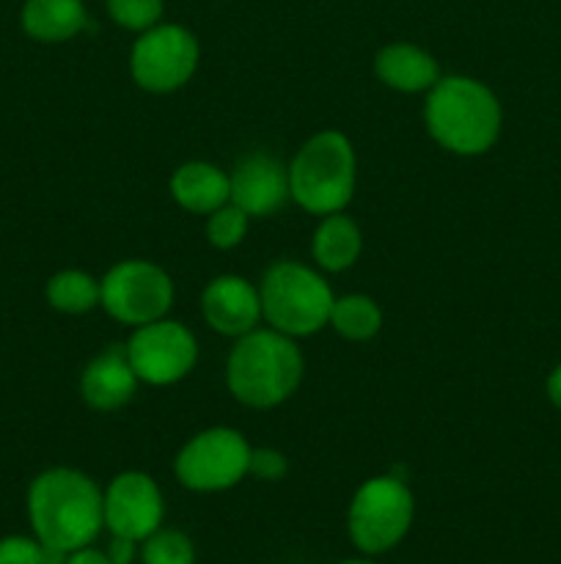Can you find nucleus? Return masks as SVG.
Masks as SVG:
<instances>
[{"label":"nucleus","mask_w":561,"mask_h":564,"mask_svg":"<svg viewBox=\"0 0 561 564\" xmlns=\"http://www.w3.org/2000/svg\"><path fill=\"white\" fill-rule=\"evenodd\" d=\"M28 518L38 543L72 554L105 529V494L88 474L50 468L28 488Z\"/></svg>","instance_id":"f257e3e1"},{"label":"nucleus","mask_w":561,"mask_h":564,"mask_svg":"<svg viewBox=\"0 0 561 564\" xmlns=\"http://www.w3.org/2000/svg\"><path fill=\"white\" fill-rule=\"evenodd\" d=\"M302 380L300 347L275 328L240 336L226 364L229 391L248 408H275L289 400Z\"/></svg>","instance_id":"f03ea898"},{"label":"nucleus","mask_w":561,"mask_h":564,"mask_svg":"<svg viewBox=\"0 0 561 564\" xmlns=\"http://www.w3.org/2000/svg\"><path fill=\"white\" fill-rule=\"evenodd\" d=\"M424 119L440 147L471 158L487 152L498 138L501 105L495 94L473 77H440L429 88Z\"/></svg>","instance_id":"7ed1b4c3"},{"label":"nucleus","mask_w":561,"mask_h":564,"mask_svg":"<svg viewBox=\"0 0 561 564\" xmlns=\"http://www.w3.org/2000/svg\"><path fill=\"white\" fill-rule=\"evenodd\" d=\"M355 193V149L339 130L317 132L289 165V196L311 215H333Z\"/></svg>","instance_id":"20e7f679"},{"label":"nucleus","mask_w":561,"mask_h":564,"mask_svg":"<svg viewBox=\"0 0 561 564\" xmlns=\"http://www.w3.org/2000/svg\"><path fill=\"white\" fill-rule=\"evenodd\" d=\"M258 297H262V317L267 319L270 328L292 339L324 328L336 301L322 275L292 259L270 264L258 286Z\"/></svg>","instance_id":"39448f33"},{"label":"nucleus","mask_w":561,"mask_h":564,"mask_svg":"<svg viewBox=\"0 0 561 564\" xmlns=\"http://www.w3.org/2000/svg\"><path fill=\"white\" fill-rule=\"evenodd\" d=\"M416 516V501L405 479L374 477L355 490L346 512V532L361 554L377 556L407 538Z\"/></svg>","instance_id":"423d86ee"},{"label":"nucleus","mask_w":561,"mask_h":564,"mask_svg":"<svg viewBox=\"0 0 561 564\" xmlns=\"http://www.w3.org/2000/svg\"><path fill=\"white\" fill-rule=\"evenodd\" d=\"M99 286H102L99 306H105V312L113 319L135 325V328L163 319L174 303L170 275L157 264L143 262V259L119 262L105 273Z\"/></svg>","instance_id":"0eeeda50"},{"label":"nucleus","mask_w":561,"mask_h":564,"mask_svg":"<svg viewBox=\"0 0 561 564\" xmlns=\"http://www.w3.org/2000/svg\"><path fill=\"white\" fill-rule=\"evenodd\" d=\"M176 479L196 494L234 488L251 468V446L231 427H209L187 441L176 457Z\"/></svg>","instance_id":"6e6552de"},{"label":"nucleus","mask_w":561,"mask_h":564,"mask_svg":"<svg viewBox=\"0 0 561 564\" xmlns=\"http://www.w3.org/2000/svg\"><path fill=\"white\" fill-rule=\"evenodd\" d=\"M198 66V42L182 25H154L132 44L130 69L141 88L168 94L185 86Z\"/></svg>","instance_id":"1a4fd4ad"},{"label":"nucleus","mask_w":561,"mask_h":564,"mask_svg":"<svg viewBox=\"0 0 561 564\" xmlns=\"http://www.w3.org/2000/svg\"><path fill=\"white\" fill-rule=\"evenodd\" d=\"M127 358L138 380L148 386H170L196 367L198 345L185 325L163 317L135 328L127 341Z\"/></svg>","instance_id":"9d476101"},{"label":"nucleus","mask_w":561,"mask_h":564,"mask_svg":"<svg viewBox=\"0 0 561 564\" xmlns=\"http://www.w3.org/2000/svg\"><path fill=\"white\" fill-rule=\"evenodd\" d=\"M163 494L148 474L124 471L105 490V527L116 538L143 543L163 527Z\"/></svg>","instance_id":"9b49d317"},{"label":"nucleus","mask_w":561,"mask_h":564,"mask_svg":"<svg viewBox=\"0 0 561 564\" xmlns=\"http://www.w3.org/2000/svg\"><path fill=\"white\" fill-rule=\"evenodd\" d=\"M229 180L231 204H237L248 218H267L289 198V169L267 152L245 154Z\"/></svg>","instance_id":"f8f14e48"},{"label":"nucleus","mask_w":561,"mask_h":564,"mask_svg":"<svg viewBox=\"0 0 561 564\" xmlns=\"http://www.w3.org/2000/svg\"><path fill=\"white\" fill-rule=\"evenodd\" d=\"M201 308L209 328L223 336H234V339L251 334L262 319L258 290L242 275H218L209 281L201 297Z\"/></svg>","instance_id":"ddd939ff"},{"label":"nucleus","mask_w":561,"mask_h":564,"mask_svg":"<svg viewBox=\"0 0 561 564\" xmlns=\"http://www.w3.org/2000/svg\"><path fill=\"white\" fill-rule=\"evenodd\" d=\"M138 375L127 358V345H110L86 367L80 378V394L94 411H116L135 394Z\"/></svg>","instance_id":"4468645a"},{"label":"nucleus","mask_w":561,"mask_h":564,"mask_svg":"<svg viewBox=\"0 0 561 564\" xmlns=\"http://www.w3.org/2000/svg\"><path fill=\"white\" fill-rule=\"evenodd\" d=\"M170 196L187 213L209 215L231 202V180L218 165L196 160V163H185L174 171Z\"/></svg>","instance_id":"2eb2a0df"},{"label":"nucleus","mask_w":561,"mask_h":564,"mask_svg":"<svg viewBox=\"0 0 561 564\" xmlns=\"http://www.w3.org/2000/svg\"><path fill=\"white\" fill-rule=\"evenodd\" d=\"M374 72H377L385 86L405 94L429 91L440 80L438 61L427 50L407 42L388 44V47L380 50L377 61H374Z\"/></svg>","instance_id":"dca6fc26"},{"label":"nucleus","mask_w":561,"mask_h":564,"mask_svg":"<svg viewBox=\"0 0 561 564\" xmlns=\"http://www.w3.org/2000/svg\"><path fill=\"white\" fill-rule=\"evenodd\" d=\"M20 22L36 42H66L86 28V6L82 0H25Z\"/></svg>","instance_id":"f3484780"},{"label":"nucleus","mask_w":561,"mask_h":564,"mask_svg":"<svg viewBox=\"0 0 561 564\" xmlns=\"http://www.w3.org/2000/svg\"><path fill=\"white\" fill-rule=\"evenodd\" d=\"M361 248L363 240L355 220H350L341 213L324 215L322 224L314 231V259L328 273H341V270L352 268L358 257H361Z\"/></svg>","instance_id":"a211bd4d"},{"label":"nucleus","mask_w":561,"mask_h":564,"mask_svg":"<svg viewBox=\"0 0 561 564\" xmlns=\"http://www.w3.org/2000/svg\"><path fill=\"white\" fill-rule=\"evenodd\" d=\"M328 325H333L336 334L350 341H366L377 336L383 328V312L377 303L366 295H346L333 301Z\"/></svg>","instance_id":"6ab92c4d"},{"label":"nucleus","mask_w":561,"mask_h":564,"mask_svg":"<svg viewBox=\"0 0 561 564\" xmlns=\"http://www.w3.org/2000/svg\"><path fill=\"white\" fill-rule=\"evenodd\" d=\"M102 286L82 270H61L47 281L50 306L64 314H86L99 306Z\"/></svg>","instance_id":"aec40b11"},{"label":"nucleus","mask_w":561,"mask_h":564,"mask_svg":"<svg viewBox=\"0 0 561 564\" xmlns=\"http://www.w3.org/2000/svg\"><path fill=\"white\" fill-rule=\"evenodd\" d=\"M143 564H196V549L179 529H163L148 534L141 543Z\"/></svg>","instance_id":"412c9836"},{"label":"nucleus","mask_w":561,"mask_h":564,"mask_svg":"<svg viewBox=\"0 0 561 564\" xmlns=\"http://www.w3.org/2000/svg\"><path fill=\"white\" fill-rule=\"evenodd\" d=\"M248 215L242 213L237 204H223L215 213H209L207 218V240L212 242L215 248H234L245 240L248 235Z\"/></svg>","instance_id":"4be33fe9"},{"label":"nucleus","mask_w":561,"mask_h":564,"mask_svg":"<svg viewBox=\"0 0 561 564\" xmlns=\"http://www.w3.org/2000/svg\"><path fill=\"white\" fill-rule=\"evenodd\" d=\"M108 14L127 31H148L163 17V0H108Z\"/></svg>","instance_id":"5701e85b"},{"label":"nucleus","mask_w":561,"mask_h":564,"mask_svg":"<svg viewBox=\"0 0 561 564\" xmlns=\"http://www.w3.org/2000/svg\"><path fill=\"white\" fill-rule=\"evenodd\" d=\"M286 471H289V463H286V457L278 449H267V446L264 449H251V468H248V474H256L264 482H278V479L286 477Z\"/></svg>","instance_id":"b1692460"},{"label":"nucleus","mask_w":561,"mask_h":564,"mask_svg":"<svg viewBox=\"0 0 561 564\" xmlns=\"http://www.w3.org/2000/svg\"><path fill=\"white\" fill-rule=\"evenodd\" d=\"M0 564H42V543L31 538L0 540Z\"/></svg>","instance_id":"393cba45"},{"label":"nucleus","mask_w":561,"mask_h":564,"mask_svg":"<svg viewBox=\"0 0 561 564\" xmlns=\"http://www.w3.org/2000/svg\"><path fill=\"white\" fill-rule=\"evenodd\" d=\"M105 554H108V560L113 562V564H132L138 560V543L135 540H127V538H110V543H108V551H105Z\"/></svg>","instance_id":"a878e982"},{"label":"nucleus","mask_w":561,"mask_h":564,"mask_svg":"<svg viewBox=\"0 0 561 564\" xmlns=\"http://www.w3.org/2000/svg\"><path fill=\"white\" fill-rule=\"evenodd\" d=\"M64 564H113V562L108 560L105 551H97L91 549V545H86V549H77L72 551V554H66Z\"/></svg>","instance_id":"bb28decb"},{"label":"nucleus","mask_w":561,"mask_h":564,"mask_svg":"<svg viewBox=\"0 0 561 564\" xmlns=\"http://www.w3.org/2000/svg\"><path fill=\"white\" fill-rule=\"evenodd\" d=\"M548 397L556 408H561V367H556V372L548 378Z\"/></svg>","instance_id":"cd10ccee"},{"label":"nucleus","mask_w":561,"mask_h":564,"mask_svg":"<svg viewBox=\"0 0 561 564\" xmlns=\"http://www.w3.org/2000/svg\"><path fill=\"white\" fill-rule=\"evenodd\" d=\"M339 564H377V562H372V560H346V562H339Z\"/></svg>","instance_id":"c85d7f7f"}]
</instances>
